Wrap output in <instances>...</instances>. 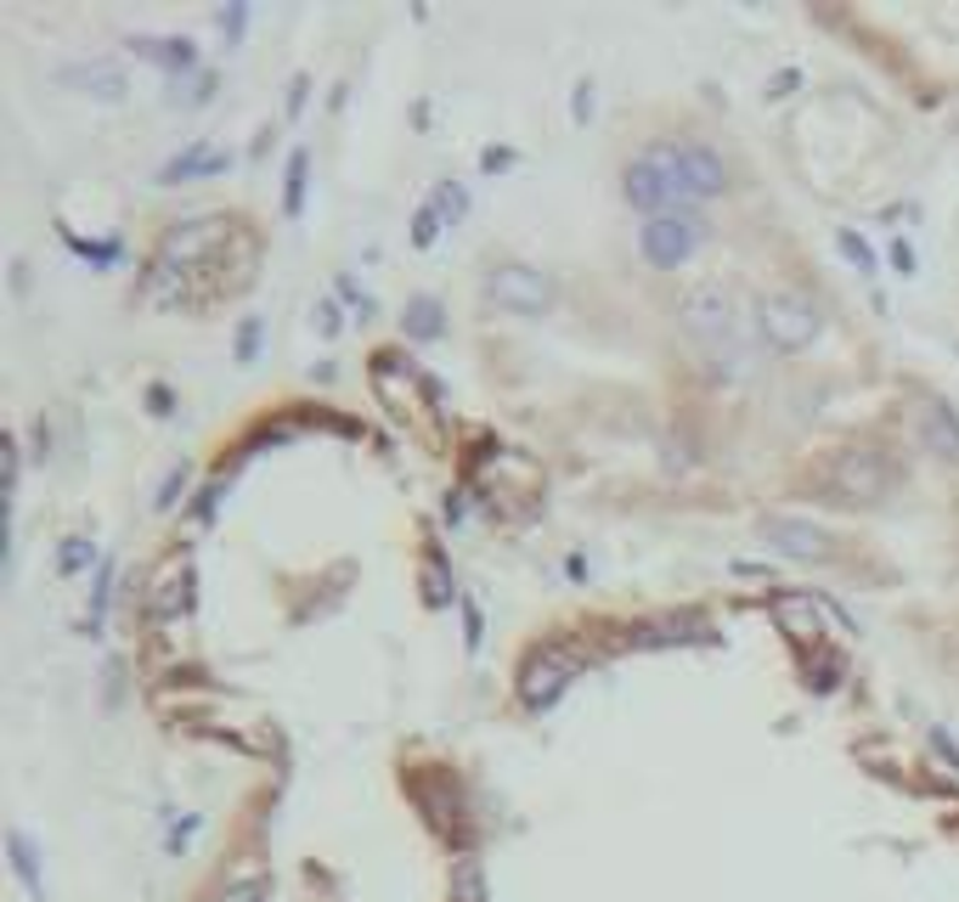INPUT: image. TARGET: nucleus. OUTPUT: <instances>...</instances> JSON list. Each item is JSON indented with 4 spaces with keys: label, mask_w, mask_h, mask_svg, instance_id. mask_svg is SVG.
<instances>
[{
    "label": "nucleus",
    "mask_w": 959,
    "mask_h": 902,
    "mask_svg": "<svg viewBox=\"0 0 959 902\" xmlns=\"http://www.w3.org/2000/svg\"><path fill=\"white\" fill-rule=\"evenodd\" d=\"M108 592H113V558L96 564V581H91V610H85V632H91V638H96V632H103V621H108Z\"/></svg>",
    "instance_id": "obj_20"
},
{
    "label": "nucleus",
    "mask_w": 959,
    "mask_h": 902,
    "mask_svg": "<svg viewBox=\"0 0 959 902\" xmlns=\"http://www.w3.org/2000/svg\"><path fill=\"white\" fill-rule=\"evenodd\" d=\"M678 322H683V333H688V345L700 350V361H706L711 378H729V384L751 378V366H756L751 327H745L740 305H734L722 288H711V282H706V288H688L683 305H678Z\"/></svg>",
    "instance_id": "obj_1"
},
{
    "label": "nucleus",
    "mask_w": 959,
    "mask_h": 902,
    "mask_svg": "<svg viewBox=\"0 0 959 902\" xmlns=\"http://www.w3.org/2000/svg\"><path fill=\"white\" fill-rule=\"evenodd\" d=\"M62 80L85 85L91 96H103V103H119V96L130 91V85H124V69H119L113 57H85V62H74V69H62Z\"/></svg>",
    "instance_id": "obj_15"
},
{
    "label": "nucleus",
    "mask_w": 959,
    "mask_h": 902,
    "mask_svg": "<svg viewBox=\"0 0 959 902\" xmlns=\"http://www.w3.org/2000/svg\"><path fill=\"white\" fill-rule=\"evenodd\" d=\"M830 485L847 496V503H880L891 491V462L875 446H847L830 462Z\"/></svg>",
    "instance_id": "obj_8"
},
{
    "label": "nucleus",
    "mask_w": 959,
    "mask_h": 902,
    "mask_svg": "<svg viewBox=\"0 0 959 902\" xmlns=\"http://www.w3.org/2000/svg\"><path fill=\"white\" fill-rule=\"evenodd\" d=\"M452 902H486V875L475 857H457L452 868Z\"/></svg>",
    "instance_id": "obj_22"
},
{
    "label": "nucleus",
    "mask_w": 959,
    "mask_h": 902,
    "mask_svg": "<svg viewBox=\"0 0 959 902\" xmlns=\"http://www.w3.org/2000/svg\"><path fill=\"white\" fill-rule=\"evenodd\" d=\"M914 429H920L925 452H937L943 462H959V412L948 407V400L925 395L920 407H914Z\"/></svg>",
    "instance_id": "obj_11"
},
{
    "label": "nucleus",
    "mask_w": 959,
    "mask_h": 902,
    "mask_svg": "<svg viewBox=\"0 0 959 902\" xmlns=\"http://www.w3.org/2000/svg\"><path fill=\"white\" fill-rule=\"evenodd\" d=\"M672 158H678V181L688 192V204L717 197L722 187H729V164H722L706 142H672Z\"/></svg>",
    "instance_id": "obj_10"
},
{
    "label": "nucleus",
    "mask_w": 959,
    "mask_h": 902,
    "mask_svg": "<svg viewBox=\"0 0 959 902\" xmlns=\"http://www.w3.org/2000/svg\"><path fill=\"white\" fill-rule=\"evenodd\" d=\"M215 23H220V35H226L231 46H238V40H243V23H249V7H220V12H215Z\"/></svg>",
    "instance_id": "obj_30"
},
{
    "label": "nucleus",
    "mask_w": 959,
    "mask_h": 902,
    "mask_svg": "<svg viewBox=\"0 0 959 902\" xmlns=\"http://www.w3.org/2000/svg\"><path fill=\"white\" fill-rule=\"evenodd\" d=\"M192 598H197V587H192V553H170L164 564H153V576L142 587V610H147L153 626L192 615Z\"/></svg>",
    "instance_id": "obj_6"
},
{
    "label": "nucleus",
    "mask_w": 959,
    "mask_h": 902,
    "mask_svg": "<svg viewBox=\"0 0 959 902\" xmlns=\"http://www.w3.org/2000/svg\"><path fill=\"white\" fill-rule=\"evenodd\" d=\"M452 587H457V581H452V570H446V553L429 548V553H423V598H429V604H452Z\"/></svg>",
    "instance_id": "obj_19"
},
{
    "label": "nucleus",
    "mask_w": 959,
    "mask_h": 902,
    "mask_svg": "<svg viewBox=\"0 0 959 902\" xmlns=\"http://www.w3.org/2000/svg\"><path fill=\"white\" fill-rule=\"evenodd\" d=\"M891 260H898V272H903V277L914 272V249H909L903 238H898V243H891Z\"/></svg>",
    "instance_id": "obj_38"
},
{
    "label": "nucleus",
    "mask_w": 959,
    "mask_h": 902,
    "mask_svg": "<svg viewBox=\"0 0 959 902\" xmlns=\"http://www.w3.org/2000/svg\"><path fill=\"white\" fill-rule=\"evenodd\" d=\"M763 537H768L774 553H784V558H824V553H830V537H824L813 519H796V514H774V519L763 525Z\"/></svg>",
    "instance_id": "obj_12"
},
{
    "label": "nucleus",
    "mask_w": 959,
    "mask_h": 902,
    "mask_svg": "<svg viewBox=\"0 0 959 902\" xmlns=\"http://www.w3.org/2000/svg\"><path fill=\"white\" fill-rule=\"evenodd\" d=\"M768 610H774V621L784 626V638L796 644L802 654H813V644L824 638V615H841L830 598H818V592H774Z\"/></svg>",
    "instance_id": "obj_9"
},
{
    "label": "nucleus",
    "mask_w": 959,
    "mask_h": 902,
    "mask_svg": "<svg viewBox=\"0 0 959 902\" xmlns=\"http://www.w3.org/2000/svg\"><path fill=\"white\" fill-rule=\"evenodd\" d=\"M486 299H491V305H503V311H514V316H548L553 282H548V272H537V265L508 260V265H491Z\"/></svg>",
    "instance_id": "obj_5"
},
{
    "label": "nucleus",
    "mask_w": 959,
    "mask_h": 902,
    "mask_svg": "<svg viewBox=\"0 0 959 902\" xmlns=\"http://www.w3.org/2000/svg\"><path fill=\"white\" fill-rule=\"evenodd\" d=\"M435 204H441V215H446V220H463V209H469V192H463V181H441Z\"/></svg>",
    "instance_id": "obj_27"
},
{
    "label": "nucleus",
    "mask_w": 959,
    "mask_h": 902,
    "mask_svg": "<svg viewBox=\"0 0 959 902\" xmlns=\"http://www.w3.org/2000/svg\"><path fill=\"white\" fill-rule=\"evenodd\" d=\"M401 322H407V339H441V327H446L441 322V299L435 293H412Z\"/></svg>",
    "instance_id": "obj_18"
},
{
    "label": "nucleus",
    "mask_w": 959,
    "mask_h": 902,
    "mask_svg": "<svg viewBox=\"0 0 959 902\" xmlns=\"http://www.w3.org/2000/svg\"><path fill=\"white\" fill-rule=\"evenodd\" d=\"M836 243H841V254H847V260L858 265V272H864V277H875V249H870L864 238H858V231H841Z\"/></svg>",
    "instance_id": "obj_26"
},
{
    "label": "nucleus",
    "mask_w": 959,
    "mask_h": 902,
    "mask_svg": "<svg viewBox=\"0 0 959 902\" xmlns=\"http://www.w3.org/2000/svg\"><path fill=\"white\" fill-rule=\"evenodd\" d=\"M576 672H582V654H576V649H565V644H537L531 654H525V665H519V699H525L531 711H542V706H553V699L576 683Z\"/></svg>",
    "instance_id": "obj_4"
},
{
    "label": "nucleus",
    "mask_w": 959,
    "mask_h": 902,
    "mask_svg": "<svg viewBox=\"0 0 959 902\" xmlns=\"http://www.w3.org/2000/svg\"><path fill=\"white\" fill-rule=\"evenodd\" d=\"M463 626H469V632H463V638H469V649H480L486 621H480V604H475V598H463Z\"/></svg>",
    "instance_id": "obj_31"
},
{
    "label": "nucleus",
    "mask_w": 959,
    "mask_h": 902,
    "mask_svg": "<svg viewBox=\"0 0 959 902\" xmlns=\"http://www.w3.org/2000/svg\"><path fill=\"white\" fill-rule=\"evenodd\" d=\"M638 243L655 265H683L694 249L706 243V220L700 209H672V215H649L644 231H638Z\"/></svg>",
    "instance_id": "obj_7"
},
{
    "label": "nucleus",
    "mask_w": 959,
    "mask_h": 902,
    "mask_svg": "<svg viewBox=\"0 0 959 902\" xmlns=\"http://www.w3.org/2000/svg\"><path fill=\"white\" fill-rule=\"evenodd\" d=\"M311 322H316V333H339V305H334V299H316V316Z\"/></svg>",
    "instance_id": "obj_33"
},
{
    "label": "nucleus",
    "mask_w": 959,
    "mask_h": 902,
    "mask_svg": "<svg viewBox=\"0 0 959 902\" xmlns=\"http://www.w3.org/2000/svg\"><path fill=\"white\" fill-rule=\"evenodd\" d=\"M790 85H796V69H784V74H779V80H774V85H768V91H774V96H784V91H790Z\"/></svg>",
    "instance_id": "obj_40"
},
{
    "label": "nucleus",
    "mask_w": 959,
    "mask_h": 902,
    "mask_svg": "<svg viewBox=\"0 0 959 902\" xmlns=\"http://www.w3.org/2000/svg\"><path fill=\"white\" fill-rule=\"evenodd\" d=\"M571 113H576V119H587V113H592V80H582V85H576V96H571Z\"/></svg>",
    "instance_id": "obj_35"
},
{
    "label": "nucleus",
    "mask_w": 959,
    "mask_h": 902,
    "mask_svg": "<svg viewBox=\"0 0 959 902\" xmlns=\"http://www.w3.org/2000/svg\"><path fill=\"white\" fill-rule=\"evenodd\" d=\"M85 564H96V542H85V537H69L57 548V576H80Z\"/></svg>",
    "instance_id": "obj_24"
},
{
    "label": "nucleus",
    "mask_w": 959,
    "mask_h": 902,
    "mask_svg": "<svg viewBox=\"0 0 959 902\" xmlns=\"http://www.w3.org/2000/svg\"><path fill=\"white\" fill-rule=\"evenodd\" d=\"M7 857H12V875L23 880V891L46 902V880H40V846H35V834L28 829H7Z\"/></svg>",
    "instance_id": "obj_17"
},
{
    "label": "nucleus",
    "mask_w": 959,
    "mask_h": 902,
    "mask_svg": "<svg viewBox=\"0 0 959 902\" xmlns=\"http://www.w3.org/2000/svg\"><path fill=\"white\" fill-rule=\"evenodd\" d=\"M818 305L807 293H790V288H779V293H763L756 299V333H763V345L768 350H779V356H796V350H807L813 339H818Z\"/></svg>",
    "instance_id": "obj_3"
},
{
    "label": "nucleus",
    "mask_w": 959,
    "mask_h": 902,
    "mask_svg": "<svg viewBox=\"0 0 959 902\" xmlns=\"http://www.w3.org/2000/svg\"><path fill=\"white\" fill-rule=\"evenodd\" d=\"M254 350H260V322L249 316V322L238 327V361H254Z\"/></svg>",
    "instance_id": "obj_32"
},
{
    "label": "nucleus",
    "mask_w": 959,
    "mask_h": 902,
    "mask_svg": "<svg viewBox=\"0 0 959 902\" xmlns=\"http://www.w3.org/2000/svg\"><path fill=\"white\" fill-rule=\"evenodd\" d=\"M807 665V683L813 688H836V672H841V660H818V654H802Z\"/></svg>",
    "instance_id": "obj_28"
},
{
    "label": "nucleus",
    "mask_w": 959,
    "mask_h": 902,
    "mask_svg": "<svg viewBox=\"0 0 959 902\" xmlns=\"http://www.w3.org/2000/svg\"><path fill=\"white\" fill-rule=\"evenodd\" d=\"M463 514H469V503H463V491H452V496H446V525H457Z\"/></svg>",
    "instance_id": "obj_39"
},
{
    "label": "nucleus",
    "mask_w": 959,
    "mask_h": 902,
    "mask_svg": "<svg viewBox=\"0 0 959 902\" xmlns=\"http://www.w3.org/2000/svg\"><path fill=\"white\" fill-rule=\"evenodd\" d=\"M187 474H192V469H187V462H176V469H170V474H164V485H158V496H153V503H158V508H176V496H181V485H187Z\"/></svg>",
    "instance_id": "obj_29"
},
{
    "label": "nucleus",
    "mask_w": 959,
    "mask_h": 902,
    "mask_svg": "<svg viewBox=\"0 0 959 902\" xmlns=\"http://www.w3.org/2000/svg\"><path fill=\"white\" fill-rule=\"evenodd\" d=\"M215 902H266V875H260V868H238V875L220 880Z\"/></svg>",
    "instance_id": "obj_21"
},
{
    "label": "nucleus",
    "mask_w": 959,
    "mask_h": 902,
    "mask_svg": "<svg viewBox=\"0 0 959 902\" xmlns=\"http://www.w3.org/2000/svg\"><path fill=\"white\" fill-rule=\"evenodd\" d=\"M220 485H226V480H209L204 491H197V519H209V514H215V503H220Z\"/></svg>",
    "instance_id": "obj_34"
},
{
    "label": "nucleus",
    "mask_w": 959,
    "mask_h": 902,
    "mask_svg": "<svg viewBox=\"0 0 959 902\" xmlns=\"http://www.w3.org/2000/svg\"><path fill=\"white\" fill-rule=\"evenodd\" d=\"M305 170H311V153L300 147L288 158V181H283V209L288 215H300V204H305Z\"/></svg>",
    "instance_id": "obj_23"
},
{
    "label": "nucleus",
    "mask_w": 959,
    "mask_h": 902,
    "mask_svg": "<svg viewBox=\"0 0 959 902\" xmlns=\"http://www.w3.org/2000/svg\"><path fill=\"white\" fill-rule=\"evenodd\" d=\"M480 164H486V170H508L514 153H508V147H486V158H480Z\"/></svg>",
    "instance_id": "obj_37"
},
{
    "label": "nucleus",
    "mask_w": 959,
    "mask_h": 902,
    "mask_svg": "<svg viewBox=\"0 0 959 902\" xmlns=\"http://www.w3.org/2000/svg\"><path fill=\"white\" fill-rule=\"evenodd\" d=\"M621 192H626V204H638V209H649V215L694 209V204H688V192H683V181H678L672 142H655V147H644L633 164H626V181H621Z\"/></svg>",
    "instance_id": "obj_2"
},
{
    "label": "nucleus",
    "mask_w": 959,
    "mask_h": 902,
    "mask_svg": "<svg viewBox=\"0 0 959 902\" xmlns=\"http://www.w3.org/2000/svg\"><path fill=\"white\" fill-rule=\"evenodd\" d=\"M305 91H311V80H305V74H293V85H288V113H300V108H305Z\"/></svg>",
    "instance_id": "obj_36"
},
{
    "label": "nucleus",
    "mask_w": 959,
    "mask_h": 902,
    "mask_svg": "<svg viewBox=\"0 0 959 902\" xmlns=\"http://www.w3.org/2000/svg\"><path fill=\"white\" fill-rule=\"evenodd\" d=\"M130 51L147 57L164 74H192L197 69V46L187 35H130Z\"/></svg>",
    "instance_id": "obj_14"
},
{
    "label": "nucleus",
    "mask_w": 959,
    "mask_h": 902,
    "mask_svg": "<svg viewBox=\"0 0 959 902\" xmlns=\"http://www.w3.org/2000/svg\"><path fill=\"white\" fill-rule=\"evenodd\" d=\"M226 164H231V153H215V147H204V142H192L187 153H176L170 164H164L158 181L176 187V181H197V176H220Z\"/></svg>",
    "instance_id": "obj_16"
},
{
    "label": "nucleus",
    "mask_w": 959,
    "mask_h": 902,
    "mask_svg": "<svg viewBox=\"0 0 959 902\" xmlns=\"http://www.w3.org/2000/svg\"><path fill=\"white\" fill-rule=\"evenodd\" d=\"M373 389L389 412H418V389H412V361H401L395 350H379L373 356Z\"/></svg>",
    "instance_id": "obj_13"
},
{
    "label": "nucleus",
    "mask_w": 959,
    "mask_h": 902,
    "mask_svg": "<svg viewBox=\"0 0 959 902\" xmlns=\"http://www.w3.org/2000/svg\"><path fill=\"white\" fill-rule=\"evenodd\" d=\"M441 220H446V215H441V204H435V197H429V204H423V209L412 215V243H418V249H423V243H435Z\"/></svg>",
    "instance_id": "obj_25"
}]
</instances>
